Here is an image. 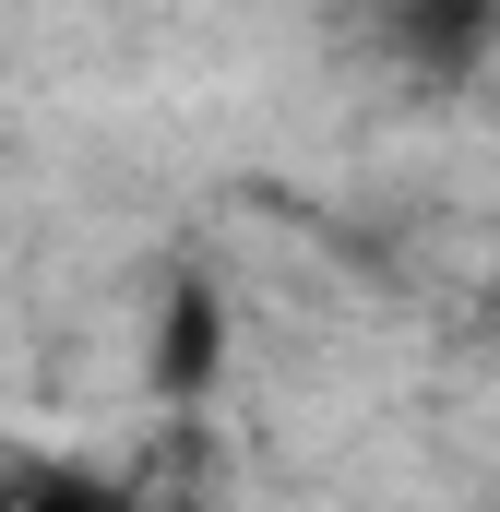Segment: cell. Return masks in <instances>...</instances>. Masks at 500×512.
<instances>
[{
	"label": "cell",
	"instance_id": "1",
	"mask_svg": "<svg viewBox=\"0 0 500 512\" xmlns=\"http://www.w3.org/2000/svg\"><path fill=\"white\" fill-rule=\"evenodd\" d=\"M215 346H227V322H215V286H167L155 382H167V393H203V382H215Z\"/></svg>",
	"mask_w": 500,
	"mask_h": 512
},
{
	"label": "cell",
	"instance_id": "2",
	"mask_svg": "<svg viewBox=\"0 0 500 512\" xmlns=\"http://www.w3.org/2000/svg\"><path fill=\"white\" fill-rule=\"evenodd\" d=\"M12 512H131V501L84 465H48V477H12Z\"/></svg>",
	"mask_w": 500,
	"mask_h": 512
},
{
	"label": "cell",
	"instance_id": "3",
	"mask_svg": "<svg viewBox=\"0 0 500 512\" xmlns=\"http://www.w3.org/2000/svg\"><path fill=\"white\" fill-rule=\"evenodd\" d=\"M489 298H500V274H489Z\"/></svg>",
	"mask_w": 500,
	"mask_h": 512
}]
</instances>
